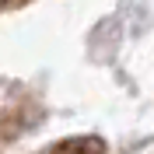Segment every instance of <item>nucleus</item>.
Returning a JSON list of instances; mask_svg holds the SVG:
<instances>
[{
  "label": "nucleus",
  "instance_id": "obj_1",
  "mask_svg": "<svg viewBox=\"0 0 154 154\" xmlns=\"http://www.w3.org/2000/svg\"><path fill=\"white\" fill-rule=\"evenodd\" d=\"M46 154H98V151H95V144H91V140H70V144L49 147Z\"/></svg>",
  "mask_w": 154,
  "mask_h": 154
}]
</instances>
